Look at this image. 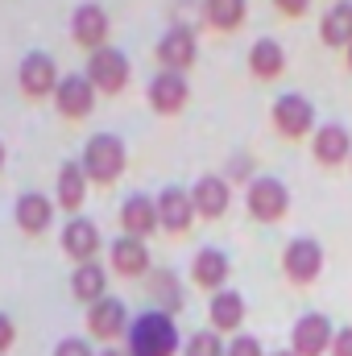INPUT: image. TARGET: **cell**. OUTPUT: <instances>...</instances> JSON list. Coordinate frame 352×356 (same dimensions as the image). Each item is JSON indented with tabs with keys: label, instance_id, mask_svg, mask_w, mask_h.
I'll return each mask as SVG.
<instances>
[{
	"label": "cell",
	"instance_id": "obj_7",
	"mask_svg": "<svg viewBox=\"0 0 352 356\" xmlns=\"http://www.w3.org/2000/svg\"><path fill=\"white\" fill-rule=\"evenodd\" d=\"M282 273L294 286H311L323 273V245L315 236H294L286 245V253H282Z\"/></svg>",
	"mask_w": 352,
	"mask_h": 356
},
{
	"label": "cell",
	"instance_id": "obj_11",
	"mask_svg": "<svg viewBox=\"0 0 352 356\" xmlns=\"http://www.w3.org/2000/svg\"><path fill=\"white\" fill-rule=\"evenodd\" d=\"M17 79H21V91L25 95H33V99H42V95H50V91H58V67H54V58L50 54H42V50H33V54H25L21 58V71H17Z\"/></svg>",
	"mask_w": 352,
	"mask_h": 356
},
{
	"label": "cell",
	"instance_id": "obj_1",
	"mask_svg": "<svg viewBox=\"0 0 352 356\" xmlns=\"http://www.w3.org/2000/svg\"><path fill=\"white\" fill-rule=\"evenodd\" d=\"M178 344V327L166 311H145L129 327V356H175Z\"/></svg>",
	"mask_w": 352,
	"mask_h": 356
},
{
	"label": "cell",
	"instance_id": "obj_36",
	"mask_svg": "<svg viewBox=\"0 0 352 356\" xmlns=\"http://www.w3.org/2000/svg\"><path fill=\"white\" fill-rule=\"evenodd\" d=\"M269 356H294V353H290V348H282V353H269Z\"/></svg>",
	"mask_w": 352,
	"mask_h": 356
},
{
	"label": "cell",
	"instance_id": "obj_14",
	"mask_svg": "<svg viewBox=\"0 0 352 356\" xmlns=\"http://www.w3.org/2000/svg\"><path fill=\"white\" fill-rule=\"evenodd\" d=\"M88 327L95 340H116V336H125L133 323H129V307L120 302V298H99L95 307H88Z\"/></svg>",
	"mask_w": 352,
	"mask_h": 356
},
{
	"label": "cell",
	"instance_id": "obj_29",
	"mask_svg": "<svg viewBox=\"0 0 352 356\" xmlns=\"http://www.w3.org/2000/svg\"><path fill=\"white\" fill-rule=\"evenodd\" d=\"M182 353L186 356H228V344L220 340V332H195V336H186V344H182Z\"/></svg>",
	"mask_w": 352,
	"mask_h": 356
},
{
	"label": "cell",
	"instance_id": "obj_32",
	"mask_svg": "<svg viewBox=\"0 0 352 356\" xmlns=\"http://www.w3.org/2000/svg\"><path fill=\"white\" fill-rule=\"evenodd\" d=\"M332 356H352V327H336V340H332Z\"/></svg>",
	"mask_w": 352,
	"mask_h": 356
},
{
	"label": "cell",
	"instance_id": "obj_3",
	"mask_svg": "<svg viewBox=\"0 0 352 356\" xmlns=\"http://www.w3.org/2000/svg\"><path fill=\"white\" fill-rule=\"evenodd\" d=\"M245 207L257 224H278L286 211H290V191L286 182L273 175H257L249 178V191H245Z\"/></svg>",
	"mask_w": 352,
	"mask_h": 356
},
{
	"label": "cell",
	"instance_id": "obj_16",
	"mask_svg": "<svg viewBox=\"0 0 352 356\" xmlns=\"http://www.w3.org/2000/svg\"><path fill=\"white\" fill-rule=\"evenodd\" d=\"M191 277H195V286H203V290H211V294L228 290V286H224V282L232 277L228 253H224V249H199L195 261H191Z\"/></svg>",
	"mask_w": 352,
	"mask_h": 356
},
{
	"label": "cell",
	"instance_id": "obj_25",
	"mask_svg": "<svg viewBox=\"0 0 352 356\" xmlns=\"http://www.w3.org/2000/svg\"><path fill=\"white\" fill-rule=\"evenodd\" d=\"M104 290H108V273H104V266H95V261L75 266V273H71V294H75L79 302L95 307L99 298H108Z\"/></svg>",
	"mask_w": 352,
	"mask_h": 356
},
{
	"label": "cell",
	"instance_id": "obj_23",
	"mask_svg": "<svg viewBox=\"0 0 352 356\" xmlns=\"http://www.w3.org/2000/svg\"><path fill=\"white\" fill-rule=\"evenodd\" d=\"M207 319H211V332H237L245 323V298L237 290H220L211 294L207 302Z\"/></svg>",
	"mask_w": 352,
	"mask_h": 356
},
{
	"label": "cell",
	"instance_id": "obj_19",
	"mask_svg": "<svg viewBox=\"0 0 352 356\" xmlns=\"http://www.w3.org/2000/svg\"><path fill=\"white\" fill-rule=\"evenodd\" d=\"M108 257H112V269H116L120 277H141V273H150V249H145L141 236H116L112 249H108Z\"/></svg>",
	"mask_w": 352,
	"mask_h": 356
},
{
	"label": "cell",
	"instance_id": "obj_15",
	"mask_svg": "<svg viewBox=\"0 0 352 356\" xmlns=\"http://www.w3.org/2000/svg\"><path fill=\"white\" fill-rule=\"evenodd\" d=\"M71 38H75V46H83L91 54L104 50V42H108V13L99 4H79L71 13Z\"/></svg>",
	"mask_w": 352,
	"mask_h": 356
},
{
	"label": "cell",
	"instance_id": "obj_30",
	"mask_svg": "<svg viewBox=\"0 0 352 356\" xmlns=\"http://www.w3.org/2000/svg\"><path fill=\"white\" fill-rule=\"evenodd\" d=\"M228 356H265V348H262V340H257V336L237 332V336L228 340Z\"/></svg>",
	"mask_w": 352,
	"mask_h": 356
},
{
	"label": "cell",
	"instance_id": "obj_35",
	"mask_svg": "<svg viewBox=\"0 0 352 356\" xmlns=\"http://www.w3.org/2000/svg\"><path fill=\"white\" fill-rule=\"evenodd\" d=\"M104 356H129V353H120V348H108V353H104Z\"/></svg>",
	"mask_w": 352,
	"mask_h": 356
},
{
	"label": "cell",
	"instance_id": "obj_13",
	"mask_svg": "<svg viewBox=\"0 0 352 356\" xmlns=\"http://www.w3.org/2000/svg\"><path fill=\"white\" fill-rule=\"evenodd\" d=\"M191 203H195V211H199L203 220H220V216L228 211V203H232V186H228V178H220V175L195 178V186H191Z\"/></svg>",
	"mask_w": 352,
	"mask_h": 356
},
{
	"label": "cell",
	"instance_id": "obj_12",
	"mask_svg": "<svg viewBox=\"0 0 352 356\" xmlns=\"http://www.w3.org/2000/svg\"><path fill=\"white\" fill-rule=\"evenodd\" d=\"M195 203H191V191H182V186H162V195H158V220H162V228L170 232V236H182V232H191V224H195Z\"/></svg>",
	"mask_w": 352,
	"mask_h": 356
},
{
	"label": "cell",
	"instance_id": "obj_38",
	"mask_svg": "<svg viewBox=\"0 0 352 356\" xmlns=\"http://www.w3.org/2000/svg\"><path fill=\"white\" fill-rule=\"evenodd\" d=\"M0 166H4V145H0Z\"/></svg>",
	"mask_w": 352,
	"mask_h": 356
},
{
	"label": "cell",
	"instance_id": "obj_8",
	"mask_svg": "<svg viewBox=\"0 0 352 356\" xmlns=\"http://www.w3.org/2000/svg\"><path fill=\"white\" fill-rule=\"evenodd\" d=\"M195 58H199L195 29H191V25H170V29L162 33V42H158V63H162V71L186 75V67H195Z\"/></svg>",
	"mask_w": 352,
	"mask_h": 356
},
{
	"label": "cell",
	"instance_id": "obj_4",
	"mask_svg": "<svg viewBox=\"0 0 352 356\" xmlns=\"http://www.w3.org/2000/svg\"><path fill=\"white\" fill-rule=\"evenodd\" d=\"M273 129L282 133V137H290V141H303V137H315V104L303 95V91H286V95H278L273 99Z\"/></svg>",
	"mask_w": 352,
	"mask_h": 356
},
{
	"label": "cell",
	"instance_id": "obj_18",
	"mask_svg": "<svg viewBox=\"0 0 352 356\" xmlns=\"http://www.w3.org/2000/svg\"><path fill=\"white\" fill-rule=\"evenodd\" d=\"M99 228L91 224L88 216H71L67 220V228H63V249L83 266V261H95V253H99Z\"/></svg>",
	"mask_w": 352,
	"mask_h": 356
},
{
	"label": "cell",
	"instance_id": "obj_9",
	"mask_svg": "<svg viewBox=\"0 0 352 356\" xmlns=\"http://www.w3.org/2000/svg\"><path fill=\"white\" fill-rule=\"evenodd\" d=\"M311 154H315V162H319V166H344V162H352V133H349V124H340V120L319 124V129H315V137H311Z\"/></svg>",
	"mask_w": 352,
	"mask_h": 356
},
{
	"label": "cell",
	"instance_id": "obj_34",
	"mask_svg": "<svg viewBox=\"0 0 352 356\" xmlns=\"http://www.w3.org/2000/svg\"><path fill=\"white\" fill-rule=\"evenodd\" d=\"M13 340H17V327H13V319H8V315H0V353H8V348H13Z\"/></svg>",
	"mask_w": 352,
	"mask_h": 356
},
{
	"label": "cell",
	"instance_id": "obj_20",
	"mask_svg": "<svg viewBox=\"0 0 352 356\" xmlns=\"http://www.w3.org/2000/svg\"><path fill=\"white\" fill-rule=\"evenodd\" d=\"M54 99H58L63 116L79 120V116H88L91 108H95V88H91L88 75H63V83H58V91H54Z\"/></svg>",
	"mask_w": 352,
	"mask_h": 356
},
{
	"label": "cell",
	"instance_id": "obj_2",
	"mask_svg": "<svg viewBox=\"0 0 352 356\" xmlns=\"http://www.w3.org/2000/svg\"><path fill=\"white\" fill-rule=\"evenodd\" d=\"M125 162H129V154H125V141L120 137H112V133H95L88 145H83V158H79V166H83V175L91 182H116L120 170H125Z\"/></svg>",
	"mask_w": 352,
	"mask_h": 356
},
{
	"label": "cell",
	"instance_id": "obj_5",
	"mask_svg": "<svg viewBox=\"0 0 352 356\" xmlns=\"http://www.w3.org/2000/svg\"><path fill=\"white\" fill-rule=\"evenodd\" d=\"M129 75H133V63H129V54H120L116 46H104V50H95L88 58V79L95 91H104V95H116V91L129 88Z\"/></svg>",
	"mask_w": 352,
	"mask_h": 356
},
{
	"label": "cell",
	"instance_id": "obj_28",
	"mask_svg": "<svg viewBox=\"0 0 352 356\" xmlns=\"http://www.w3.org/2000/svg\"><path fill=\"white\" fill-rule=\"evenodd\" d=\"M150 286H154V298L162 302V307H154V311H166V315H170V311L182 307V290H178V282H175V273H170V269H158Z\"/></svg>",
	"mask_w": 352,
	"mask_h": 356
},
{
	"label": "cell",
	"instance_id": "obj_26",
	"mask_svg": "<svg viewBox=\"0 0 352 356\" xmlns=\"http://www.w3.org/2000/svg\"><path fill=\"white\" fill-rule=\"evenodd\" d=\"M203 17H207L211 29L232 33V29L245 25V17H249V0H203Z\"/></svg>",
	"mask_w": 352,
	"mask_h": 356
},
{
	"label": "cell",
	"instance_id": "obj_6",
	"mask_svg": "<svg viewBox=\"0 0 352 356\" xmlns=\"http://www.w3.org/2000/svg\"><path fill=\"white\" fill-rule=\"evenodd\" d=\"M332 340H336V327H332V319H328V315H319V311L298 315V319H294V327H290V353H294V356H323V353H332Z\"/></svg>",
	"mask_w": 352,
	"mask_h": 356
},
{
	"label": "cell",
	"instance_id": "obj_33",
	"mask_svg": "<svg viewBox=\"0 0 352 356\" xmlns=\"http://www.w3.org/2000/svg\"><path fill=\"white\" fill-rule=\"evenodd\" d=\"M273 8H278L282 17H303V13L311 8V0H273Z\"/></svg>",
	"mask_w": 352,
	"mask_h": 356
},
{
	"label": "cell",
	"instance_id": "obj_22",
	"mask_svg": "<svg viewBox=\"0 0 352 356\" xmlns=\"http://www.w3.org/2000/svg\"><path fill=\"white\" fill-rule=\"evenodd\" d=\"M319 38H323V46L349 50L352 46V0H336V4L319 17Z\"/></svg>",
	"mask_w": 352,
	"mask_h": 356
},
{
	"label": "cell",
	"instance_id": "obj_24",
	"mask_svg": "<svg viewBox=\"0 0 352 356\" xmlns=\"http://www.w3.org/2000/svg\"><path fill=\"white\" fill-rule=\"evenodd\" d=\"M249 71H253L257 79H278V75L286 71V50H282L278 38H257V42L249 46Z\"/></svg>",
	"mask_w": 352,
	"mask_h": 356
},
{
	"label": "cell",
	"instance_id": "obj_21",
	"mask_svg": "<svg viewBox=\"0 0 352 356\" xmlns=\"http://www.w3.org/2000/svg\"><path fill=\"white\" fill-rule=\"evenodd\" d=\"M50 220H54V203H50L42 191H25V195L17 199V224H21V232L38 236V232L50 228Z\"/></svg>",
	"mask_w": 352,
	"mask_h": 356
},
{
	"label": "cell",
	"instance_id": "obj_17",
	"mask_svg": "<svg viewBox=\"0 0 352 356\" xmlns=\"http://www.w3.org/2000/svg\"><path fill=\"white\" fill-rule=\"evenodd\" d=\"M120 228H125V236H150L154 228H162V220H158V199H150V195H129L125 203H120Z\"/></svg>",
	"mask_w": 352,
	"mask_h": 356
},
{
	"label": "cell",
	"instance_id": "obj_27",
	"mask_svg": "<svg viewBox=\"0 0 352 356\" xmlns=\"http://www.w3.org/2000/svg\"><path fill=\"white\" fill-rule=\"evenodd\" d=\"M83 195H88V175H83V166H79V162H63V166H58V203H63L67 211H75V207L83 203Z\"/></svg>",
	"mask_w": 352,
	"mask_h": 356
},
{
	"label": "cell",
	"instance_id": "obj_37",
	"mask_svg": "<svg viewBox=\"0 0 352 356\" xmlns=\"http://www.w3.org/2000/svg\"><path fill=\"white\" fill-rule=\"evenodd\" d=\"M344 54H349V71H352V46H349V50H344Z\"/></svg>",
	"mask_w": 352,
	"mask_h": 356
},
{
	"label": "cell",
	"instance_id": "obj_10",
	"mask_svg": "<svg viewBox=\"0 0 352 356\" xmlns=\"http://www.w3.org/2000/svg\"><path fill=\"white\" fill-rule=\"evenodd\" d=\"M150 104H154V112H162V116H175L186 108V99H191V83H186V75H178V71H158L154 79H150Z\"/></svg>",
	"mask_w": 352,
	"mask_h": 356
},
{
	"label": "cell",
	"instance_id": "obj_31",
	"mask_svg": "<svg viewBox=\"0 0 352 356\" xmlns=\"http://www.w3.org/2000/svg\"><path fill=\"white\" fill-rule=\"evenodd\" d=\"M54 356H95V353H91L88 340H75V336H71V340H63V344L54 348Z\"/></svg>",
	"mask_w": 352,
	"mask_h": 356
}]
</instances>
